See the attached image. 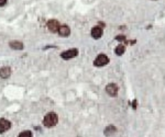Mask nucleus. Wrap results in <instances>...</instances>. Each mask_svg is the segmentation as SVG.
Returning a JSON list of instances; mask_svg holds the SVG:
<instances>
[{
    "instance_id": "obj_1",
    "label": "nucleus",
    "mask_w": 165,
    "mask_h": 137,
    "mask_svg": "<svg viewBox=\"0 0 165 137\" xmlns=\"http://www.w3.org/2000/svg\"><path fill=\"white\" fill-rule=\"evenodd\" d=\"M58 122V117L55 113H49L45 115L44 120H43V125L46 127H53L55 126Z\"/></svg>"
},
{
    "instance_id": "obj_2",
    "label": "nucleus",
    "mask_w": 165,
    "mask_h": 137,
    "mask_svg": "<svg viewBox=\"0 0 165 137\" xmlns=\"http://www.w3.org/2000/svg\"><path fill=\"white\" fill-rule=\"evenodd\" d=\"M108 63H109L108 56L104 55V54H100V55H98L97 57H96V59H95V62H94V65L96 67H102V66H105V65H107Z\"/></svg>"
},
{
    "instance_id": "obj_3",
    "label": "nucleus",
    "mask_w": 165,
    "mask_h": 137,
    "mask_svg": "<svg viewBox=\"0 0 165 137\" xmlns=\"http://www.w3.org/2000/svg\"><path fill=\"white\" fill-rule=\"evenodd\" d=\"M78 54V51L76 49V48H72V49H67V51H65L61 54V57L64 58V59H71V58H74L76 57Z\"/></svg>"
},
{
    "instance_id": "obj_4",
    "label": "nucleus",
    "mask_w": 165,
    "mask_h": 137,
    "mask_svg": "<svg viewBox=\"0 0 165 137\" xmlns=\"http://www.w3.org/2000/svg\"><path fill=\"white\" fill-rule=\"evenodd\" d=\"M61 24L58 23L57 20H50L49 22H47V28H49V30L53 33H55V32H58V29H60Z\"/></svg>"
},
{
    "instance_id": "obj_5",
    "label": "nucleus",
    "mask_w": 165,
    "mask_h": 137,
    "mask_svg": "<svg viewBox=\"0 0 165 137\" xmlns=\"http://www.w3.org/2000/svg\"><path fill=\"white\" fill-rule=\"evenodd\" d=\"M106 92L108 93L110 96H117L118 94V87L115 83H109L107 87H106Z\"/></svg>"
},
{
    "instance_id": "obj_6",
    "label": "nucleus",
    "mask_w": 165,
    "mask_h": 137,
    "mask_svg": "<svg viewBox=\"0 0 165 137\" xmlns=\"http://www.w3.org/2000/svg\"><path fill=\"white\" fill-rule=\"evenodd\" d=\"M11 126V123L6 119H0V133H4Z\"/></svg>"
},
{
    "instance_id": "obj_7",
    "label": "nucleus",
    "mask_w": 165,
    "mask_h": 137,
    "mask_svg": "<svg viewBox=\"0 0 165 137\" xmlns=\"http://www.w3.org/2000/svg\"><path fill=\"white\" fill-rule=\"evenodd\" d=\"M11 75V68L10 67H2L0 68V78L2 79H7L10 77Z\"/></svg>"
},
{
    "instance_id": "obj_8",
    "label": "nucleus",
    "mask_w": 165,
    "mask_h": 137,
    "mask_svg": "<svg viewBox=\"0 0 165 137\" xmlns=\"http://www.w3.org/2000/svg\"><path fill=\"white\" fill-rule=\"evenodd\" d=\"M102 29L100 26H95L91 29V36L94 37V38H100L102 36Z\"/></svg>"
},
{
    "instance_id": "obj_9",
    "label": "nucleus",
    "mask_w": 165,
    "mask_h": 137,
    "mask_svg": "<svg viewBox=\"0 0 165 137\" xmlns=\"http://www.w3.org/2000/svg\"><path fill=\"white\" fill-rule=\"evenodd\" d=\"M58 34L63 37L68 36V35L71 34V29H69L67 25H61L60 29H58Z\"/></svg>"
},
{
    "instance_id": "obj_10",
    "label": "nucleus",
    "mask_w": 165,
    "mask_h": 137,
    "mask_svg": "<svg viewBox=\"0 0 165 137\" xmlns=\"http://www.w3.org/2000/svg\"><path fill=\"white\" fill-rule=\"evenodd\" d=\"M9 45H10V47H11L12 49H15V51H21V49H23L22 42H20V41H12L9 43Z\"/></svg>"
},
{
    "instance_id": "obj_11",
    "label": "nucleus",
    "mask_w": 165,
    "mask_h": 137,
    "mask_svg": "<svg viewBox=\"0 0 165 137\" xmlns=\"http://www.w3.org/2000/svg\"><path fill=\"white\" fill-rule=\"evenodd\" d=\"M116 127L115 126H108L105 128V135L106 136H111L113 134L116 133Z\"/></svg>"
},
{
    "instance_id": "obj_12",
    "label": "nucleus",
    "mask_w": 165,
    "mask_h": 137,
    "mask_svg": "<svg viewBox=\"0 0 165 137\" xmlns=\"http://www.w3.org/2000/svg\"><path fill=\"white\" fill-rule=\"evenodd\" d=\"M124 51H126V47H124V45L123 44H119L116 47V51H115V52H116L117 55L121 56V55H123Z\"/></svg>"
},
{
    "instance_id": "obj_13",
    "label": "nucleus",
    "mask_w": 165,
    "mask_h": 137,
    "mask_svg": "<svg viewBox=\"0 0 165 137\" xmlns=\"http://www.w3.org/2000/svg\"><path fill=\"white\" fill-rule=\"evenodd\" d=\"M19 137H32V133H31L30 130H26V132H22V133L20 134Z\"/></svg>"
},
{
    "instance_id": "obj_14",
    "label": "nucleus",
    "mask_w": 165,
    "mask_h": 137,
    "mask_svg": "<svg viewBox=\"0 0 165 137\" xmlns=\"http://www.w3.org/2000/svg\"><path fill=\"white\" fill-rule=\"evenodd\" d=\"M6 4H7V0H0V7L4 6Z\"/></svg>"
},
{
    "instance_id": "obj_15",
    "label": "nucleus",
    "mask_w": 165,
    "mask_h": 137,
    "mask_svg": "<svg viewBox=\"0 0 165 137\" xmlns=\"http://www.w3.org/2000/svg\"><path fill=\"white\" fill-rule=\"evenodd\" d=\"M153 1H155V0H153Z\"/></svg>"
}]
</instances>
